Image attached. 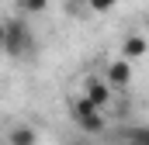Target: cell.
<instances>
[{"label":"cell","mask_w":149,"mask_h":145,"mask_svg":"<svg viewBox=\"0 0 149 145\" xmlns=\"http://www.w3.org/2000/svg\"><path fill=\"white\" fill-rule=\"evenodd\" d=\"M45 3H49V0H21V7H24L28 14H42V10H45Z\"/></svg>","instance_id":"obj_9"},{"label":"cell","mask_w":149,"mask_h":145,"mask_svg":"<svg viewBox=\"0 0 149 145\" xmlns=\"http://www.w3.org/2000/svg\"><path fill=\"white\" fill-rule=\"evenodd\" d=\"M76 124H80L83 131H94V135H97V131H104V114L97 110V114H90V117H83V121H76Z\"/></svg>","instance_id":"obj_7"},{"label":"cell","mask_w":149,"mask_h":145,"mask_svg":"<svg viewBox=\"0 0 149 145\" xmlns=\"http://www.w3.org/2000/svg\"><path fill=\"white\" fill-rule=\"evenodd\" d=\"M146 52H149V38H146V35H128L125 41H121V59H125V62L142 59Z\"/></svg>","instance_id":"obj_3"},{"label":"cell","mask_w":149,"mask_h":145,"mask_svg":"<svg viewBox=\"0 0 149 145\" xmlns=\"http://www.w3.org/2000/svg\"><path fill=\"white\" fill-rule=\"evenodd\" d=\"M128 79H132V66L125 59H114L111 66H108V83L111 86H128Z\"/></svg>","instance_id":"obj_5"},{"label":"cell","mask_w":149,"mask_h":145,"mask_svg":"<svg viewBox=\"0 0 149 145\" xmlns=\"http://www.w3.org/2000/svg\"><path fill=\"white\" fill-rule=\"evenodd\" d=\"M132 142H139V145H149V131H135V138Z\"/></svg>","instance_id":"obj_10"},{"label":"cell","mask_w":149,"mask_h":145,"mask_svg":"<svg viewBox=\"0 0 149 145\" xmlns=\"http://www.w3.org/2000/svg\"><path fill=\"white\" fill-rule=\"evenodd\" d=\"M73 145H87V142H73Z\"/></svg>","instance_id":"obj_12"},{"label":"cell","mask_w":149,"mask_h":145,"mask_svg":"<svg viewBox=\"0 0 149 145\" xmlns=\"http://www.w3.org/2000/svg\"><path fill=\"white\" fill-rule=\"evenodd\" d=\"M114 3H118V0H87V7H90L94 14H108Z\"/></svg>","instance_id":"obj_8"},{"label":"cell","mask_w":149,"mask_h":145,"mask_svg":"<svg viewBox=\"0 0 149 145\" xmlns=\"http://www.w3.org/2000/svg\"><path fill=\"white\" fill-rule=\"evenodd\" d=\"M3 38H7V24H0V48H3Z\"/></svg>","instance_id":"obj_11"},{"label":"cell","mask_w":149,"mask_h":145,"mask_svg":"<svg viewBox=\"0 0 149 145\" xmlns=\"http://www.w3.org/2000/svg\"><path fill=\"white\" fill-rule=\"evenodd\" d=\"M31 45H35V35H31V28H28L24 21H10V24H7L3 52H10V55H28Z\"/></svg>","instance_id":"obj_1"},{"label":"cell","mask_w":149,"mask_h":145,"mask_svg":"<svg viewBox=\"0 0 149 145\" xmlns=\"http://www.w3.org/2000/svg\"><path fill=\"white\" fill-rule=\"evenodd\" d=\"M7 145H38V131L31 124H14L7 131Z\"/></svg>","instance_id":"obj_4"},{"label":"cell","mask_w":149,"mask_h":145,"mask_svg":"<svg viewBox=\"0 0 149 145\" xmlns=\"http://www.w3.org/2000/svg\"><path fill=\"white\" fill-rule=\"evenodd\" d=\"M83 97L94 104V107H104V104H111V83L108 79H87V90H83Z\"/></svg>","instance_id":"obj_2"},{"label":"cell","mask_w":149,"mask_h":145,"mask_svg":"<svg viewBox=\"0 0 149 145\" xmlns=\"http://www.w3.org/2000/svg\"><path fill=\"white\" fill-rule=\"evenodd\" d=\"M97 110H101V107H94L87 97H76V100H73V117H76V121H83V117H90V114H97Z\"/></svg>","instance_id":"obj_6"}]
</instances>
